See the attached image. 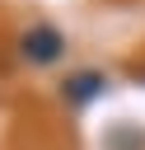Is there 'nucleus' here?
<instances>
[{"label":"nucleus","instance_id":"2","mask_svg":"<svg viewBox=\"0 0 145 150\" xmlns=\"http://www.w3.org/2000/svg\"><path fill=\"white\" fill-rule=\"evenodd\" d=\"M108 89V80L98 75V70H75L70 80H65V98L70 103H89V98H98Z\"/></svg>","mask_w":145,"mask_h":150},{"label":"nucleus","instance_id":"1","mask_svg":"<svg viewBox=\"0 0 145 150\" xmlns=\"http://www.w3.org/2000/svg\"><path fill=\"white\" fill-rule=\"evenodd\" d=\"M19 52H23L33 66H51V61H61L65 38H61V28H56V23H33V28H23Z\"/></svg>","mask_w":145,"mask_h":150}]
</instances>
